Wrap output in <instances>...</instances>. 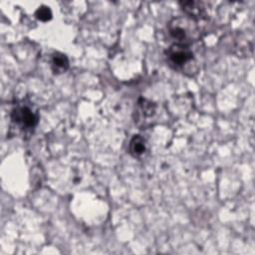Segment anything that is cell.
<instances>
[{"instance_id":"obj_1","label":"cell","mask_w":255,"mask_h":255,"mask_svg":"<svg viewBox=\"0 0 255 255\" xmlns=\"http://www.w3.org/2000/svg\"><path fill=\"white\" fill-rule=\"evenodd\" d=\"M168 32L175 44L187 45L196 42L200 38V30L195 19L189 16L173 18L168 23Z\"/></svg>"},{"instance_id":"obj_3","label":"cell","mask_w":255,"mask_h":255,"mask_svg":"<svg viewBox=\"0 0 255 255\" xmlns=\"http://www.w3.org/2000/svg\"><path fill=\"white\" fill-rule=\"evenodd\" d=\"M11 121L24 132H31L38 124V115L30 106L20 104L12 110Z\"/></svg>"},{"instance_id":"obj_8","label":"cell","mask_w":255,"mask_h":255,"mask_svg":"<svg viewBox=\"0 0 255 255\" xmlns=\"http://www.w3.org/2000/svg\"><path fill=\"white\" fill-rule=\"evenodd\" d=\"M35 16L38 20L42 21V22H47V21H50L52 19V11L51 9L48 7V6H40L36 12H35Z\"/></svg>"},{"instance_id":"obj_7","label":"cell","mask_w":255,"mask_h":255,"mask_svg":"<svg viewBox=\"0 0 255 255\" xmlns=\"http://www.w3.org/2000/svg\"><path fill=\"white\" fill-rule=\"evenodd\" d=\"M137 104H138V109L143 117H152L154 115L155 105L152 102L147 101L145 99H139Z\"/></svg>"},{"instance_id":"obj_5","label":"cell","mask_w":255,"mask_h":255,"mask_svg":"<svg viewBox=\"0 0 255 255\" xmlns=\"http://www.w3.org/2000/svg\"><path fill=\"white\" fill-rule=\"evenodd\" d=\"M51 68L55 74L66 72L69 68V60L67 56L59 52L54 53L51 59Z\"/></svg>"},{"instance_id":"obj_4","label":"cell","mask_w":255,"mask_h":255,"mask_svg":"<svg viewBox=\"0 0 255 255\" xmlns=\"http://www.w3.org/2000/svg\"><path fill=\"white\" fill-rule=\"evenodd\" d=\"M182 10L191 18H201L205 14V5L201 1H184L180 2Z\"/></svg>"},{"instance_id":"obj_2","label":"cell","mask_w":255,"mask_h":255,"mask_svg":"<svg viewBox=\"0 0 255 255\" xmlns=\"http://www.w3.org/2000/svg\"><path fill=\"white\" fill-rule=\"evenodd\" d=\"M167 63L179 72L192 75L197 71L194 55L187 45L173 44L166 51Z\"/></svg>"},{"instance_id":"obj_6","label":"cell","mask_w":255,"mask_h":255,"mask_svg":"<svg viewBox=\"0 0 255 255\" xmlns=\"http://www.w3.org/2000/svg\"><path fill=\"white\" fill-rule=\"evenodd\" d=\"M128 148H129V153L132 156L138 157V156L142 155L145 151V148H146L145 140L139 134H135L130 139Z\"/></svg>"}]
</instances>
